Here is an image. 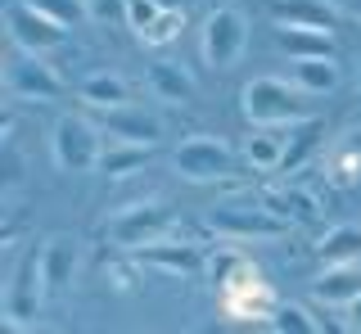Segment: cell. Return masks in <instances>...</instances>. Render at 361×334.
<instances>
[{"instance_id":"1","label":"cell","mask_w":361,"mask_h":334,"mask_svg":"<svg viewBox=\"0 0 361 334\" xmlns=\"http://www.w3.org/2000/svg\"><path fill=\"white\" fill-rule=\"evenodd\" d=\"M208 230L221 240H280L293 226L271 213L262 199H221L208 208Z\"/></svg>"},{"instance_id":"2","label":"cell","mask_w":361,"mask_h":334,"mask_svg":"<svg viewBox=\"0 0 361 334\" xmlns=\"http://www.w3.org/2000/svg\"><path fill=\"white\" fill-rule=\"evenodd\" d=\"M307 91L289 82V77H253L244 86V118L253 127H289V122L307 118Z\"/></svg>"},{"instance_id":"3","label":"cell","mask_w":361,"mask_h":334,"mask_svg":"<svg viewBox=\"0 0 361 334\" xmlns=\"http://www.w3.org/2000/svg\"><path fill=\"white\" fill-rule=\"evenodd\" d=\"M176 226V213L167 204H158V199H145V204H131L122 208V213H113L104 221V244L113 249H127V253H140L145 244H158L167 240Z\"/></svg>"},{"instance_id":"4","label":"cell","mask_w":361,"mask_h":334,"mask_svg":"<svg viewBox=\"0 0 361 334\" xmlns=\"http://www.w3.org/2000/svg\"><path fill=\"white\" fill-rule=\"evenodd\" d=\"M68 91V82L45 63V54H32V50H18L5 59V95L9 99H23V104H54Z\"/></svg>"},{"instance_id":"5","label":"cell","mask_w":361,"mask_h":334,"mask_svg":"<svg viewBox=\"0 0 361 334\" xmlns=\"http://www.w3.org/2000/svg\"><path fill=\"white\" fill-rule=\"evenodd\" d=\"M199 50H203V63H208V68H231V63H240V54L248 50V14L235 9V5L212 9L199 27Z\"/></svg>"},{"instance_id":"6","label":"cell","mask_w":361,"mask_h":334,"mask_svg":"<svg viewBox=\"0 0 361 334\" xmlns=\"http://www.w3.org/2000/svg\"><path fill=\"white\" fill-rule=\"evenodd\" d=\"M50 154L59 172H95L99 154H104V131L95 122L68 113L54 122V136H50Z\"/></svg>"},{"instance_id":"7","label":"cell","mask_w":361,"mask_h":334,"mask_svg":"<svg viewBox=\"0 0 361 334\" xmlns=\"http://www.w3.org/2000/svg\"><path fill=\"white\" fill-rule=\"evenodd\" d=\"M45 294H50V289H45V276H41V258L32 253V258H23L14 266V276H9V285H5V298H0V321H5V330H37Z\"/></svg>"},{"instance_id":"8","label":"cell","mask_w":361,"mask_h":334,"mask_svg":"<svg viewBox=\"0 0 361 334\" xmlns=\"http://www.w3.org/2000/svg\"><path fill=\"white\" fill-rule=\"evenodd\" d=\"M217 289H221V311H226L231 321H267L271 311L280 307L276 294H271V285H267L244 258L231 266V276H226Z\"/></svg>"},{"instance_id":"9","label":"cell","mask_w":361,"mask_h":334,"mask_svg":"<svg viewBox=\"0 0 361 334\" xmlns=\"http://www.w3.org/2000/svg\"><path fill=\"white\" fill-rule=\"evenodd\" d=\"M172 167H176V176H185L195 185L226 181V176H235V149L217 136H190L176 144Z\"/></svg>"},{"instance_id":"10","label":"cell","mask_w":361,"mask_h":334,"mask_svg":"<svg viewBox=\"0 0 361 334\" xmlns=\"http://www.w3.org/2000/svg\"><path fill=\"white\" fill-rule=\"evenodd\" d=\"M5 32L18 50H32V54H50L68 41V27L54 23L50 14H41L32 0H9L5 5Z\"/></svg>"},{"instance_id":"11","label":"cell","mask_w":361,"mask_h":334,"mask_svg":"<svg viewBox=\"0 0 361 334\" xmlns=\"http://www.w3.org/2000/svg\"><path fill=\"white\" fill-rule=\"evenodd\" d=\"M77 266H82V249H77L73 235H54V240L41 249V276H45V289H50V294L73 289Z\"/></svg>"},{"instance_id":"12","label":"cell","mask_w":361,"mask_h":334,"mask_svg":"<svg viewBox=\"0 0 361 334\" xmlns=\"http://www.w3.org/2000/svg\"><path fill=\"white\" fill-rule=\"evenodd\" d=\"M140 262L154 266V271H167V276H195L203 266V253L190 240H158V244L140 249Z\"/></svg>"},{"instance_id":"13","label":"cell","mask_w":361,"mask_h":334,"mask_svg":"<svg viewBox=\"0 0 361 334\" xmlns=\"http://www.w3.org/2000/svg\"><path fill=\"white\" fill-rule=\"evenodd\" d=\"M267 14L276 23H312V27H338L343 5L338 0H267Z\"/></svg>"},{"instance_id":"14","label":"cell","mask_w":361,"mask_h":334,"mask_svg":"<svg viewBox=\"0 0 361 334\" xmlns=\"http://www.w3.org/2000/svg\"><path fill=\"white\" fill-rule=\"evenodd\" d=\"M104 136L113 140H131V144H158L163 140V122H158L154 113H145V109H109L104 113Z\"/></svg>"},{"instance_id":"15","label":"cell","mask_w":361,"mask_h":334,"mask_svg":"<svg viewBox=\"0 0 361 334\" xmlns=\"http://www.w3.org/2000/svg\"><path fill=\"white\" fill-rule=\"evenodd\" d=\"M321 144H325V118L307 113V118L289 122V127H285V159H280V172H298Z\"/></svg>"},{"instance_id":"16","label":"cell","mask_w":361,"mask_h":334,"mask_svg":"<svg viewBox=\"0 0 361 334\" xmlns=\"http://www.w3.org/2000/svg\"><path fill=\"white\" fill-rule=\"evenodd\" d=\"M316 303L325 307H348L361 294V262H343V266H325L321 280L312 285Z\"/></svg>"},{"instance_id":"17","label":"cell","mask_w":361,"mask_h":334,"mask_svg":"<svg viewBox=\"0 0 361 334\" xmlns=\"http://www.w3.org/2000/svg\"><path fill=\"white\" fill-rule=\"evenodd\" d=\"M280 50H289L293 59H312V54H334V32L312 27V23H276Z\"/></svg>"},{"instance_id":"18","label":"cell","mask_w":361,"mask_h":334,"mask_svg":"<svg viewBox=\"0 0 361 334\" xmlns=\"http://www.w3.org/2000/svg\"><path fill=\"white\" fill-rule=\"evenodd\" d=\"M77 99H82L86 109H99V113H109V109L131 104V86L122 82L118 73H90L86 82L77 86Z\"/></svg>"},{"instance_id":"19","label":"cell","mask_w":361,"mask_h":334,"mask_svg":"<svg viewBox=\"0 0 361 334\" xmlns=\"http://www.w3.org/2000/svg\"><path fill=\"white\" fill-rule=\"evenodd\" d=\"M289 82L298 86V91H307V95H330L334 86H338V63H334V54H312V59H293Z\"/></svg>"},{"instance_id":"20","label":"cell","mask_w":361,"mask_h":334,"mask_svg":"<svg viewBox=\"0 0 361 334\" xmlns=\"http://www.w3.org/2000/svg\"><path fill=\"white\" fill-rule=\"evenodd\" d=\"M257 199H262L276 217H285L289 226H307V221H316V199L302 194L298 185H271V190H262Z\"/></svg>"},{"instance_id":"21","label":"cell","mask_w":361,"mask_h":334,"mask_svg":"<svg viewBox=\"0 0 361 334\" xmlns=\"http://www.w3.org/2000/svg\"><path fill=\"white\" fill-rule=\"evenodd\" d=\"M244 159L253 172H276L285 159V127H257L244 144Z\"/></svg>"},{"instance_id":"22","label":"cell","mask_w":361,"mask_h":334,"mask_svg":"<svg viewBox=\"0 0 361 334\" xmlns=\"http://www.w3.org/2000/svg\"><path fill=\"white\" fill-rule=\"evenodd\" d=\"M149 91L158 99H167V104H185V99H195V82H190V73H180V63H149Z\"/></svg>"},{"instance_id":"23","label":"cell","mask_w":361,"mask_h":334,"mask_svg":"<svg viewBox=\"0 0 361 334\" xmlns=\"http://www.w3.org/2000/svg\"><path fill=\"white\" fill-rule=\"evenodd\" d=\"M316 258L325 266H343V262H361V226H334L325 230L316 244Z\"/></svg>"},{"instance_id":"24","label":"cell","mask_w":361,"mask_h":334,"mask_svg":"<svg viewBox=\"0 0 361 334\" xmlns=\"http://www.w3.org/2000/svg\"><path fill=\"white\" fill-rule=\"evenodd\" d=\"M154 144H131V140H113L104 144V154H99V172L104 176H131L140 172L145 163H149Z\"/></svg>"},{"instance_id":"25","label":"cell","mask_w":361,"mask_h":334,"mask_svg":"<svg viewBox=\"0 0 361 334\" xmlns=\"http://www.w3.org/2000/svg\"><path fill=\"white\" fill-rule=\"evenodd\" d=\"M330 176H334V185H353L357 176H361V131H348V136L334 144Z\"/></svg>"},{"instance_id":"26","label":"cell","mask_w":361,"mask_h":334,"mask_svg":"<svg viewBox=\"0 0 361 334\" xmlns=\"http://www.w3.org/2000/svg\"><path fill=\"white\" fill-rule=\"evenodd\" d=\"M267 326L280 330V334H316V330H325L321 321H316L307 307H298V303H280V307L267 316Z\"/></svg>"},{"instance_id":"27","label":"cell","mask_w":361,"mask_h":334,"mask_svg":"<svg viewBox=\"0 0 361 334\" xmlns=\"http://www.w3.org/2000/svg\"><path fill=\"white\" fill-rule=\"evenodd\" d=\"M180 27H185V14H180V9H163V14L140 32V41L145 46H172V41L180 37Z\"/></svg>"},{"instance_id":"28","label":"cell","mask_w":361,"mask_h":334,"mask_svg":"<svg viewBox=\"0 0 361 334\" xmlns=\"http://www.w3.org/2000/svg\"><path fill=\"white\" fill-rule=\"evenodd\" d=\"M32 5H37L41 14H50L54 23H63V27H82L86 18H90L86 0H32Z\"/></svg>"},{"instance_id":"29","label":"cell","mask_w":361,"mask_h":334,"mask_svg":"<svg viewBox=\"0 0 361 334\" xmlns=\"http://www.w3.org/2000/svg\"><path fill=\"white\" fill-rule=\"evenodd\" d=\"M158 14H163V5H158V0H122V18H127V27L135 32V37H140V32L149 27Z\"/></svg>"},{"instance_id":"30","label":"cell","mask_w":361,"mask_h":334,"mask_svg":"<svg viewBox=\"0 0 361 334\" xmlns=\"http://www.w3.org/2000/svg\"><path fill=\"white\" fill-rule=\"evenodd\" d=\"M18 181H23V163H18V154L5 144V190H14Z\"/></svg>"},{"instance_id":"31","label":"cell","mask_w":361,"mask_h":334,"mask_svg":"<svg viewBox=\"0 0 361 334\" xmlns=\"http://www.w3.org/2000/svg\"><path fill=\"white\" fill-rule=\"evenodd\" d=\"M348 330H361V294L348 303Z\"/></svg>"},{"instance_id":"32","label":"cell","mask_w":361,"mask_h":334,"mask_svg":"<svg viewBox=\"0 0 361 334\" xmlns=\"http://www.w3.org/2000/svg\"><path fill=\"white\" fill-rule=\"evenodd\" d=\"M338 5H343L348 14H361V0H338Z\"/></svg>"},{"instance_id":"33","label":"cell","mask_w":361,"mask_h":334,"mask_svg":"<svg viewBox=\"0 0 361 334\" xmlns=\"http://www.w3.org/2000/svg\"><path fill=\"white\" fill-rule=\"evenodd\" d=\"M158 5H163V9H180V0H158Z\"/></svg>"},{"instance_id":"34","label":"cell","mask_w":361,"mask_h":334,"mask_svg":"<svg viewBox=\"0 0 361 334\" xmlns=\"http://www.w3.org/2000/svg\"><path fill=\"white\" fill-rule=\"evenodd\" d=\"M357 95H361V68H357Z\"/></svg>"}]
</instances>
